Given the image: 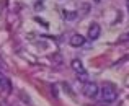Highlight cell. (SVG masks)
<instances>
[{"label": "cell", "mask_w": 129, "mask_h": 106, "mask_svg": "<svg viewBox=\"0 0 129 106\" xmlns=\"http://www.w3.org/2000/svg\"><path fill=\"white\" fill-rule=\"evenodd\" d=\"M126 5H127V10H129V0H126Z\"/></svg>", "instance_id": "obj_9"}, {"label": "cell", "mask_w": 129, "mask_h": 106, "mask_svg": "<svg viewBox=\"0 0 129 106\" xmlns=\"http://www.w3.org/2000/svg\"><path fill=\"white\" fill-rule=\"evenodd\" d=\"M119 41L121 43H129V33H126V34L119 36Z\"/></svg>", "instance_id": "obj_7"}, {"label": "cell", "mask_w": 129, "mask_h": 106, "mask_svg": "<svg viewBox=\"0 0 129 106\" xmlns=\"http://www.w3.org/2000/svg\"><path fill=\"white\" fill-rule=\"evenodd\" d=\"M3 85H7V78L0 74V87H3Z\"/></svg>", "instance_id": "obj_8"}, {"label": "cell", "mask_w": 129, "mask_h": 106, "mask_svg": "<svg viewBox=\"0 0 129 106\" xmlns=\"http://www.w3.org/2000/svg\"><path fill=\"white\" fill-rule=\"evenodd\" d=\"M69 44L72 47H82L83 44H85V38H83L82 34H74L72 38H70Z\"/></svg>", "instance_id": "obj_4"}, {"label": "cell", "mask_w": 129, "mask_h": 106, "mask_svg": "<svg viewBox=\"0 0 129 106\" xmlns=\"http://www.w3.org/2000/svg\"><path fill=\"white\" fill-rule=\"evenodd\" d=\"M98 95L101 96V100H103L105 103H113V101H116V98H118L116 90H114L111 85H105L103 88H100V93Z\"/></svg>", "instance_id": "obj_1"}, {"label": "cell", "mask_w": 129, "mask_h": 106, "mask_svg": "<svg viewBox=\"0 0 129 106\" xmlns=\"http://www.w3.org/2000/svg\"><path fill=\"white\" fill-rule=\"evenodd\" d=\"M64 18L66 20H75L77 18V12H64Z\"/></svg>", "instance_id": "obj_6"}, {"label": "cell", "mask_w": 129, "mask_h": 106, "mask_svg": "<svg viewBox=\"0 0 129 106\" xmlns=\"http://www.w3.org/2000/svg\"><path fill=\"white\" fill-rule=\"evenodd\" d=\"M100 33H101V29H100V25H96V23H93V25H90V28H88V39H98L100 38Z\"/></svg>", "instance_id": "obj_3"}, {"label": "cell", "mask_w": 129, "mask_h": 106, "mask_svg": "<svg viewBox=\"0 0 129 106\" xmlns=\"http://www.w3.org/2000/svg\"><path fill=\"white\" fill-rule=\"evenodd\" d=\"M82 93L85 95L87 98H96L98 93H100V88H98V85L95 83V82H85L82 87Z\"/></svg>", "instance_id": "obj_2"}, {"label": "cell", "mask_w": 129, "mask_h": 106, "mask_svg": "<svg viewBox=\"0 0 129 106\" xmlns=\"http://www.w3.org/2000/svg\"><path fill=\"white\" fill-rule=\"evenodd\" d=\"M72 69L75 70V72H77L79 75L82 74L83 77H87V70H85V67H83V64L80 62L79 59H74V60H72Z\"/></svg>", "instance_id": "obj_5"}]
</instances>
